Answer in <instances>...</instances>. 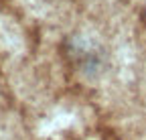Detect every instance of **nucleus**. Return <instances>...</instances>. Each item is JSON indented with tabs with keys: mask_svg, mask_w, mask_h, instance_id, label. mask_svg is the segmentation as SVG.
Here are the masks:
<instances>
[{
	"mask_svg": "<svg viewBox=\"0 0 146 140\" xmlns=\"http://www.w3.org/2000/svg\"><path fill=\"white\" fill-rule=\"evenodd\" d=\"M142 19H144V23H146V6H144V10H142Z\"/></svg>",
	"mask_w": 146,
	"mask_h": 140,
	"instance_id": "f257e3e1",
	"label": "nucleus"
}]
</instances>
